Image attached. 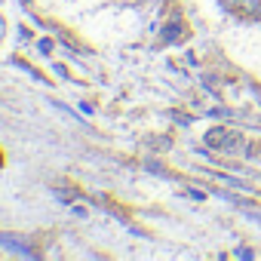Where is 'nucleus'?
Listing matches in <instances>:
<instances>
[{"instance_id":"obj_1","label":"nucleus","mask_w":261,"mask_h":261,"mask_svg":"<svg viewBox=\"0 0 261 261\" xmlns=\"http://www.w3.org/2000/svg\"><path fill=\"white\" fill-rule=\"evenodd\" d=\"M224 7L230 10V13H237V16H252V19H258V10H261V0H224Z\"/></svg>"},{"instance_id":"obj_2","label":"nucleus","mask_w":261,"mask_h":261,"mask_svg":"<svg viewBox=\"0 0 261 261\" xmlns=\"http://www.w3.org/2000/svg\"><path fill=\"white\" fill-rule=\"evenodd\" d=\"M240 148H246V139L243 133H237V129H227V136L218 148V154H240Z\"/></svg>"},{"instance_id":"obj_5","label":"nucleus","mask_w":261,"mask_h":261,"mask_svg":"<svg viewBox=\"0 0 261 261\" xmlns=\"http://www.w3.org/2000/svg\"><path fill=\"white\" fill-rule=\"evenodd\" d=\"M258 19H261V10H258Z\"/></svg>"},{"instance_id":"obj_3","label":"nucleus","mask_w":261,"mask_h":261,"mask_svg":"<svg viewBox=\"0 0 261 261\" xmlns=\"http://www.w3.org/2000/svg\"><path fill=\"white\" fill-rule=\"evenodd\" d=\"M0 246H4V249H10V252H22V255H31L22 237H10V233H0Z\"/></svg>"},{"instance_id":"obj_4","label":"nucleus","mask_w":261,"mask_h":261,"mask_svg":"<svg viewBox=\"0 0 261 261\" xmlns=\"http://www.w3.org/2000/svg\"><path fill=\"white\" fill-rule=\"evenodd\" d=\"M224 136H227V129H224V126H215V129H209V133H206V148L218 151V148H221V142H224Z\"/></svg>"}]
</instances>
